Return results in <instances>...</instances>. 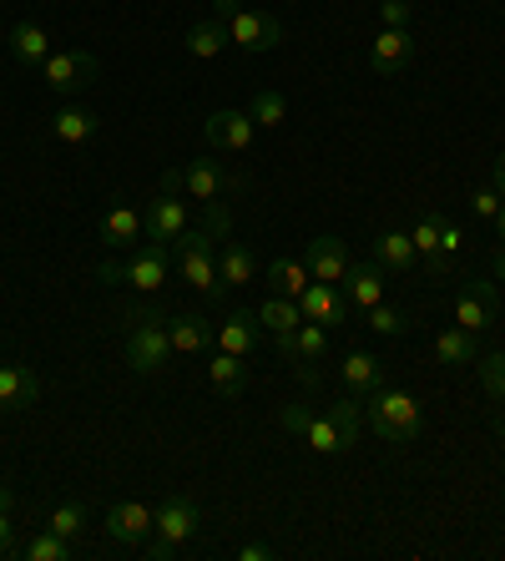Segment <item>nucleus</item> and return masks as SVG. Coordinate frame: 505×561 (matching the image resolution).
Returning a JSON list of instances; mask_svg holds the SVG:
<instances>
[{"label": "nucleus", "instance_id": "obj_1", "mask_svg": "<svg viewBox=\"0 0 505 561\" xmlns=\"http://www.w3.org/2000/svg\"><path fill=\"white\" fill-rule=\"evenodd\" d=\"M278 425L294 431L298 440L309 445V450H319V456H344V450L359 445V400L344 394V400H334L324 415L309 405H284L278 410Z\"/></svg>", "mask_w": 505, "mask_h": 561}, {"label": "nucleus", "instance_id": "obj_2", "mask_svg": "<svg viewBox=\"0 0 505 561\" xmlns=\"http://www.w3.org/2000/svg\"><path fill=\"white\" fill-rule=\"evenodd\" d=\"M369 425H375V435H385L389 445H415L420 431H425V410H420L415 394L404 390H375L369 394Z\"/></svg>", "mask_w": 505, "mask_h": 561}, {"label": "nucleus", "instance_id": "obj_3", "mask_svg": "<svg viewBox=\"0 0 505 561\" xmlns=\"http://www.w3.org/2000/svg\"><path fill=\"white\" fill-rule=\"evenodd\" d=\"M172 359V340H168V319L152 309L127 313V365L137 375H162Z\"/></svg>", "mask_w": 505, "mask_h": 561}, {"label": "nucleus", "instance_id": "obj_4", "mask_svg": "<svg viewBox=\"0 0 505 561\" xmlns=\"http://www.w3.org/2000/svg\"><path fill=\"white\" fill-rule=\"evenodd\" d=\"M203 531V506L193 496H172L168 506L157 511V526H152V541H147V557L157 561H172L187 551V541Z\"/></svg>", "mask_w": 505, "mask_h": 561}, {"label": "nucleus", "instance_id": "obj_5", "mask_svg": "<svg viewBox=\"0 0 505 561\" xmlns=\"http://www.w3.org/2000/svg\"><path fill=\"white\" fill-rule=\"evenodd\" d=\"M213 15L228 26V41L243 46L248 56L278 51V41H284V26H278L273 15H263V11H248L243 0H213Z\"/></svg>", "mask_w": 505, "mask_h": 561}, {"label": "nucleus", "instance_id": "obj_6", "mask_svg": "<svg viewBox=\"0 0 505 561\" xmlns=\"http://www.w3.org/2000/svg\"><path fill=\"white\" fill-rule=\"evenodd\" d=\"M168 274H172V253H168V243H152V238H147L142 249H131L127 263H102L96 268L102 284H131V288H142V294L162 288Z\"/></svg>", "mask_w": 505, "mask_h": 561}, {"label": "nucleus", "instance_id": "obj_7", "mask_svg": "<svg viewBox=\"0 0 505 561\" xmlns=\"http://www.w3.org/2000/svg\"><path fill=\"white\" fill-rule=\"evenodd\" d=\"M228 187H233V178H228V172H222L213 157L162 172V193H182V197H193V203H213V197L228 193Z\"/></svg>", "mask_w": 505, "mask_h": 561}, {"label": "nucleus", "instance_id": "obj_8", "mask_svg": "<svg viewBox=\"0 0 505 561\" xmlns=\"http://www.w3.org/2000/svg\"><path fill=\"white\" fill-rule=\"evenodd\" d=\"M96 56L91 51H51L46 56V66H41V77H46V87L51 92H61V96H77V92H87L91 81H96Z\"/></svg>", "mask_w": 505, "mask_h": 561}, {"label": "nucleus", "instance_id": "obj_9", "mask_svg": "<svg viewBox=\"0 0 505 561\" xmlns=\"http://www.w3.org/2000/svg\"><path fill=\"white\" fill-rule=\"evenodd\" d=\"M102 526L117 547H147V541H152V526H157V511L147 506V501H117V506L106 511Z\"/></svg>", "mask_w": 505, "mask_h": 561}, {"label": "nucleus", "instance_id": "obj_10", "mask_svg": "<svg viewBox=\"0 0 505 561\" xmlns=\"http://www.w3.org/2000/svg\"><path fill=\"white\" fill-rule=\"evenodd\" d=\"M495 313H501V299H495V288L485 278L466 284V294L455 299V329H466V334H480V329L495 324Z\"/></svg>", "mask_w": 505, "mask_h": 561}, {"label": "nucleus", "instance_id": "obj_11", "mask_svg": "<svg viewBox=\"0 0 505 561\" xmlns=\"http://www.w3.org/2000/svg\"><path fill=\"white\" fill-rule=\"evenodd\" d=\"M222 233H228V208H222L218 197H213V203H208V218L197 222V228H182V233L168 243L172 263H177L182 253H213V243H222Z\"/></svg>", "mask_w": 505, "mask_h": 561}, {"label": "nucleus", "instance_id": "obj_12", "mask_svg": "<svg viewBox=\"0 0 505 561\" xmlns=\"http://www.w3.org/2000/svg\"><path fill=\"white\" fill-rule=\"evenodd\" d=\"M303 263H309V274L319 278V284H344V274H349L354 259H349V243H344V238L324 233V238H313L309 243Z\"/></svg>", "mask_w": 505, "mask_h": 561}, {"label": "nucleus", "instance_id": "obj_13", "mask_svg": "<svg viewBox=\"0 0 505 561\" xmlns=\"http://www.w3.org/2000/svg\"><path fill=\"white\" fill-rule=\"evenodd\" d=\"M253 127H259V122L248 117V112H213V117L203 122V137H208V147H218V152H248V147H253Z\"/></svg>", "mask_w": 505, "mask_h": 561}, {"label": "nucleus", "instance_id": "obj_14", "mask_svg": "<svg viewBox=\"0 0 505 561\" xmlns=\"http://www.w3.org/2000/svg\"><path fill=\"white\" fill-rule=\"evenodd\" d=\"M329 359V329L324 324H298V334H294V354H288V365H298V379L303 385H319V369L313 365H324Z\"/></svg>", "mask_w": 505, "mask_h": 561}, {"label": "nucleus", "instance_id": "obj_15", "mask_svg": "<svg viewBox=\"0 0 505 561\" xmlns=\"http://www.w3.org/2000/svg\"><path fill=\"white\" fill-rule=\"evenodd\" d=\"M298 313H303V319H309V324H344V313H349V299H344V294H338L334 284H319V278H313L309 288H303V299H298Z\"/></svg>", "mask_w": 505, "mask_h": 561}, {"label": "nucleus", "instance_id": "obj_16", "mask_svg": "<svg viewBox=\"0 0 505 561\" xmlns=\"http://www.w3.org/2000/svg\"><path fill=\"white\" fill-rule=\"evenodd\" d=\"M168 340L177 354H208L213 344H218V329H213V319H203V313H172Z\"/></svg>", "mask_w": 505, "mask_h": 561}, {"label": "nucleus", "instance_id": "obj_17", "mask_svg": "<svg viewBox=\"0 0 505 561\" xmlns=\"http://www.w3.org/2000/svg\"><path fill=\"white\" fill-rule=\"evenodd\" d=\"M142 222H147V238H152V243H172V238L187 228V203H182L177 193H162V197H152V208L142 213Z\"/></svg>", "mask_w": 505, "mask_h": 561}, {"label": "nucleus", "instance_id": "obj_18", "mask_svg": "<svg viewBox=\"0 0 505 561\" xmlns=\"http://www.w3.org/2000/svg\"><path fill=\"white\" fill-rule=\"evenodd\" d=\"M338 375H344V390H349L359 405H369V394L385 390V365H379L375 354H364V350H354L349 359L338 365Z\"/></svg>", "mask_w": 505, "mask_h": 561}, {"label": "nucleus", "instance_id": "obj_19", "mask_svg": "<svg viewBox=\"0 0 505 561\" xmlns=\"http://www.w3.org/2000/svg\"><path fill=\"white\" fill-rule=\"evenodd\" d=\"M410 51H415V31H389V26H379L375 46H369V66H375L379 77H394V71H404Z\"/></svg>", "mask_w": 505, "mask_h": 561}, {"label": "nucleus", "instance_id": "obj_20", "mask_svg": "<svg viewBox=\"0 0 505 561\" xmlns=\"http://www.w3.org/2000/svg\"><path fill=\"white\" fill-rule=\"evenodd\" d=\"M41 400V375L31 365H0V410H31Z\"/></svg>", "mask_w": 505, "mask_h": 561}, {"label": "nucleus", "instance_id": "obj_21", "mask_svg": "<svg viewBox=\"0 0 505 561\" xmlns=\"http://www.w3.org/2000/svg\"><path fill=\"white\" fill-rule=\"evenodd\" d=\"M440 213H425V218L415 222V253L425 259V268H429V278H450V268H455V259H445L440 253Z\"/></svg>", "mask_w": 505, "mask_h": 561}, {"label": "nucleus", "instance_id": "obj_22", "mask_svg": "<svg viewBox=\"0 0 505 561\" xmlns=\"http://www.w3.org/2000/svg\"><path fill=\"white\" fill-rule=\"evenodd\" d=\"M385 274H379V263H349V274H344V299L359 304V309H375L385 304Z\"/></svg>", "mask_w": 505, "mask_h": 561}, {"label": "nucleus", "instance_id": "obj_23", "mask_svg": "<svg viewBox=\"0 0 505 561\" xmlns=\"http://www.w3.org/2000/svg\"><path fill=\"white\" fill-rule=\"evenodd\" d=\"M208 379H213V390H218L222 400H238V394L248 390V379H253V369H248L243 354L218 350V354H213V365H208Z\"/></svg>", "mask_w": 505, "mask_h": 561}, {"label": "nucleus", "instance_id": "obj_24", "mask_svg": "<svg viewBox=\"0 0 505 561\" xmlns=\"http://www.w3.org/2000/svg\"><path fill=\"white\" fill-rule=\"evenodd\" d=\"M177 274H182V284H193L203 299H222L228 288H222V278H218V263H213V253H182L177 259Z\"/></svg>", "mask_w": 505, "mask_h": 561}, {"label": "nucleus", "instance_id": "obj_25", "mask_svg": "<svg viewBox=\"0 0 505 561\" xmlns=\"http://www.w3.org/2000/svg\"><path fill=\"white\" fill-rule=\"evenodd\" d=\"M142 233H147L142 213L127 208V203H117V208L102 218V243H106V249H131V243H137Z\"/></svg>", "mask_w": 505, "mask_h": 561}, {"label": "nucleus", "instance_id": "obj_26", "mask_svg": "<svg viewBox=\"0 0 505 561\" xmlns=\"http://www.w3.org/2000/svg\"><path fill=\"white\" fill-rule=\"evenodd\" d=\"M313 284V274H309V263L303 259H273L268 263V288L278 294V299H303V288Z\"/></svg>", "mask_w": 505, "mask_h": 561}, {"label": "nucleus", "instance_id": "obj_27", "mask_svg": "<svg viewBox=\"0 0 505 561\" xmlns=\"http://www.w3.org/2000/svg\"><path fill=\"white\" fill-rule=\"evenodd\" d=\"M415 238L410 233H379L375 238V263L385 268V274H410L415 268Z\"/></svg>", "mask_w": 505, "mask_h": 561}, {"label": "nucleus", "instance_id": "obj_28", "mask_svg": "<svg viewBox=\"0 0 505 561\" xmlns=\"http://www.w3.org/2000/svg\"><path fill=\"white\" fill-rule=\"evenodd\" d=\"M96 112H87V106H66V112H56L51 117V137L56 142H66V147H77V142H91L96 137Z\"/></svg>", "mask_w": 505, "mask_h": 561}, {"label": "nucleus", "instance_id": "obj_29", "mask_svg": "<svg viewBox=\"0 0 505 561\" xmlns=\"http://www.w3.org/2000/svg\"><path fill=\"white\" fill-rule=\"evenodd\" d=\"M11 56L21 66H46V56H51V36H46L36 21H21V26H11Z\"/></svg>", "mask_w": 505, "mask_h": 561}, {"label": "nucleus", "instance_id": "obj_30", "mask_svg": "<svg viewBox=\"0 0 505 561\" xmlns=\"http://www.w3.org/2000/svg\"><path fill=\"white\" fill-rule=\"evenodd\" d=\"M218 350L253 359V350H259V324H253V313H233L228 324H218Z\"/></svg>", "mask_w": 505, "mask_h": 561}, {"label": "nucleus", "instance_id": "obj_31", "mask_svg": "<svg viewBox=\"0 0 505 561\" xmlns=\"http://www.w3.org/2000/svg\"><path fill=\"white\" fill-rule=\"evenodd\" d=\"M435 359L450 369L475 365V334H466V329H440V334H435Z\"/></svg>", "mask_w": 505, "mask_h": 561}, {"label": "nucleus", "instance_id": "obj_32", "mask_svg": "<svg viewBox=\"0 0 505 561\" xmlns=\"http://www.w3.org/2000/svg\"><path fill=\"white\" fill-rule=\"evenodd\" d=\"M222 46H228V26H222L218 15H213V21H197V26L187 31V56H197V61H213Z\"/></svg>", "mask_w": 505, "mask_h": 561}, {"label": "nucleus", "instance_id": "obj_33", "mask_svg": "<svg viewBox=\"0 0 505 561\" xmlns=\"http://www.w3.org/2000/svg\"><path fill=\"white\" fill-rule=\"evenodd\" d=\"M259 324L268 329L273 340H278V334H294V329L303 324V313H298V304H294V299H278V294H273V299L259 309Z\"/></svg>", "mask_w": 505, "mask_h": 561}, {"label": "nucleus", "instance_id": "obj_34", "mask_svg": "<svg viewBox=\"0 0 505 561\" xmlns=\"http://www.w3.org/2000/svg\"><path fill=\"white\" fill-rule=\"evenodd\" d=\"M218 278H222V288L248 284V278H253V253H248L243 243H222V253H218Z\"/></svg>", "mask_w": 505, "mask_h": 561}, {"label": "nucleus", "instance_id": "obj_35", "mask_svg": "<svg viewBox=\"0 0 505 561\" xmlns=\"http://www.w3.org/2000/svg\"><path fill=\"white\" fill-rule=\"evenodd\" d=\"M21 557L26 561H77V541H66V536H56V531H41L21 547Z\"/></svg>", "mask_w": 505, "mask_h": 561}, {"label": "nucleus", "instance_id": "obj_36", "mask_svg": "<svg viewBox=\"0 0 505 561\" xmlns=\"http://www.w3.org/2000/svg\"><path fill=\"white\" fill-rule=\"evenodd\" d=\"M87 526H91V516H87V506H77V501H66V506L51 511V531L66 536V541H81Z\"/></svg>", "mask_w": 505, "mask_h": 561}, {"label": "nucleus", "instance_id": "obj_37", "mask_svg": "<svg viewBox=\"0 0 505 561\" xmlns=\"http://www.w3.org/2000/svg\"><path fill=\"white\" fill-rule=\"evenodd\" d=\"M369 329L385 334V340H404V334L415 329V319H410L404 309H385V304H375V309H369Z\"/></svg>", "mask_w": 505, "mask_h": 561}, {"label": "nucleus", "instance_id": "obj_38", "mask_svg": "<svg viewBox=\"0 0 505 561\" xmlns=\"http://www.w3.org/2000/svg\"><path fill=\"white\" fill-rule=\"evenodd\" d=\"M248 117L259 122V127H284V122H288L284 92H259V96H253V112H248Z\"/></svg>", "mask_w": 505, "mask_h": 561}, {"label": "nucleus", "instance_id": "obj_39", "mask_svg": "<svg viewBox=\"0 0 505 561\" xmlns=\"http://www.w3.org/2000/svg\"><path fill=\"white\" fill-rule=\"evenodd\" d=\"M480 385H485V394L495 405H505V354H485L480 359Z\"/></svg>", "mask_w": 505, "mask_h": 561}, {"label": "nucleus", "instance_id": "obj_40", "mask_svg": "<svg viewBox=\"0 0 505 561\" xmlns=\"http://www.w3.org/2000/svg\"><path fill=\"white\" fill-rule=\"evenodd\" d=\"M11 511H15V491L0 485V557H15V526H11Z\"/></svg>", "mask_w": 505, "mask_h": 561}, {"label": "nucleus", "instance_id": "obj_41", "mask_svg": "<svg viewBox=\"0 0 505 561\" xmlns=\"http://www.w3.org/2000/svg\"><path fill=\"white\" fill-rule=\"evenodd\" d=\"M415 11H410V0H379V26L389 31H410Z\"/></svg>", "mask_w": 505, "mask_h": 561}, {"label": "nucleus", "instance_id": "obj_42", "mask_svg": "<svg viewBox=\"0 0 505 561\" xmlns=\"http://www.w3.org/2000/svg\"><path fill=\"white\" fill-rule=\"evenodd\" d=\"M470 213L485 222H495V213H501V193L495 187H480V193H470Z\"/></svg>", "mask_w": 505, "mask_h": 561}, {"label": "nucleus", "instance_id": "obj_43", "mask_svg": "<svg viewBox=\"0 0 505 561\" xmlns=\"http://www.w3.org/2000/svg\"><path fill=\"white\" fill-rule=\"evenodd\" d=\"M460 249H466V233H460V222L445 218V222H440V253H445V259H455Z\"/></svg>", "mask_w": 505, "mask_h": 561}, {"label": "nucleus", "instance_id": "obj_44", "mask_svg": "<svg viewBox=\"0 0 505 561\" xmlns=\"http://www.w3.org/2000/svg\"><path fill=\"white\" fill-rule=\"evenodd\" d=\"M238 557H243V561H273V557H278V551H273V547H263V541H248V547H238Z\"/></svg>", "mask_w": 505, "mask_h": 561}, {"label": "nucleus", "instance_id": "obj_45", "mask_svg": "<svg viewBox=\"0 0 505 561\" xmlns=\"http://www.w3.org/2000/svg\"><path fill=\"white\" fill-rule=\"evenodd\" d=\"M495 193H501V203H505V152L495 157Z\"/></svg>", "mask_w": 505, "mask_h": 561}, {"label": "nucleus", "instance_id": "obj_46", "mask_svg": "<svg viewBox=\"0 0 505 561\" xmlns=\"http://www.w3.org/2000/svg\"><path fill=\"white\" fill-rule=\"evenodd\" d=\"M495 278H501V284H505V249L495 253Z\"/></svg>", "mask_w": 505, "mask_h": 561}, {"label": "nucleus", "instance_id": "obj_47", "mask_svg": "<svg viewBox=\"0 0 505 561\" xmlns=\"http://www.w3.org/2000/svg\"><path fill=\"white\" fill-rule=\"evenodd\" d=\"M495 228H501V238H505V208H501V213H495Z\"/></svg>", "mask_w": 505, "mask_h": 561}, {"label": "nucleus", "instance_id": "obj_48", "mask_svg": "<svg viewBox=\"0 0 505 561\" xmlns=\"http://www.w3.org/2000/svg\"><path fill=\"white\" fill-rule=\"evenodd\" d=\"M495 431H505V415H495Z\"/></svg>", "mask_w": 505, "mask_h": 561}]
</instances>
